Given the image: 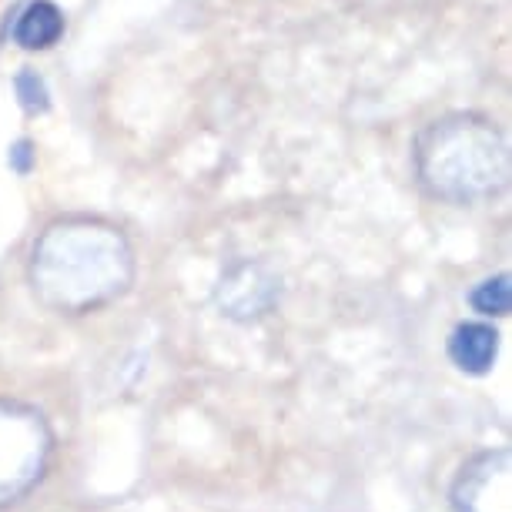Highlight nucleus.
Here are the masks:
<instances>
[{
    "label": "nucleus",
    "instance_id": "obj_1",
    "mask_svg": "<svg viewBox=\"0 0 512 512\" xmlns=\"http://www.w3.org/2000/svg\"><path fill=\"white\" fill-rule=\"evenodd\" d=\"M499 161H502V148L492 128H482L479 138L472 141L469 154L446 151L432 134H425L419 144V164H422L425 181H429L439 195H449V198H472V195H479V191L496 188Z\"/></svg>",
    "mask_w": 512,
    "mask_h": 512
},
{
    "label": "nucleus",
    "instance_id": "obj_2",
    "mask_svg": "<svg viewBox=\"0 0 512 512\" xmlns=\"http://www.w3.org/2000/svg\"><path fill=\"white\" fill-rule=\"evenodd\" d=\"M64 34V14L54 0H31L14 21V44L24 51H47L61 41Z\"/></svg>",
    "mask_w": 512,
    "mask_h": 512
},
{
    "label": "nucleus",
    "instance_id": "obj_3",
    "mask_svg": "<svg viewBox=\"0 0 512 512\" xmlns=\"http://www.w3.org/2000/svg\"><path fill=\"white\" fill-rule=\"evenodd\" d=\"M499 352V335L496 328L482 325V322H466L459 325L449 338V355L462 372L469 375H486L496 362Z\"/></svg>",
    "mask_w": 512,
    "mask_h": 512
},
{
    "label": "nucleus",
    "instance_id": "obj_4",
    "mask_svg": "<svg viewBox=\"0 0 512 512\" xmlns=\"http://www.w3.org/2000/svg\"><path fill=\"white\" fill-rule=\"evenodd\" d=\"M469 302H472V308H476V312H482V315H509V305H512L509 275L486 278L482 285L472 288Z\"/></svg>",
    "mask_w": 512,
    "mask_h": 512
},
{
    "label": "nucleus",
    "instance_id": "obj_5",
    "mask_svg": "<svg viewBox=\"0 0 512 512\" xmlns=\"http://www.w3.org/2000/svg\"><path fill=\"white\" fill-rule=\"evenodd\" d=\"M14 91H17V101H21V108L27 114H44L47 108H51V91H47L44 77L37 74V71H31V67L17 71Z\"/></svg>",
    "mask_w": 512,
    "mask_h": 512
},
{
    "label": "nucleus",
    "instance_id": "obj_6",
    "mask_svg": "<svg viewBox=\"0 0 512 512\" xmlns=\"http://www.w3.org/2000/svg\"><path fill=\"white\" fill-rule=\"evenodd\" d=\"M7 164L17 171L21 178H27L34 171V164H37V151H34V144L21 138V141H14L11 144V151H7Z\"/></svg>",
    "mask_w": 512,
    "mask_h": 512
}]
</instances>
